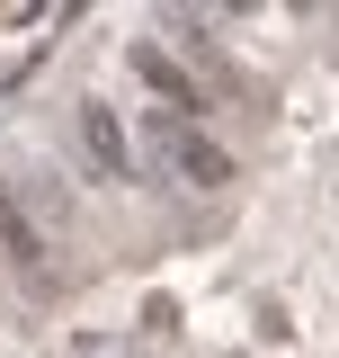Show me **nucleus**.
<instances>
[{
	"label": "nucleus",
	"instance_id": "nucleus-1",
	"mask_svg": "<svg viewBox=\"0 0 339 358\" xmlns=\"http://www.w3.org/2000/svg\"><path fill=\"white\" fill-rule=\"evenodd\" d=\"M152 152H161L170 171L188 179V188H223V179H232V152H223V143H206V134L197 126H179V117H152Z\"/></svg>",
	"mask_w": 339,
	"mask_h": 358
},
{
	"label": "nucleus",
	"instance_id": "nucleus-2",
	"mask_svg": "<svg viewBox=\"0 0 339 358\" xmlns=\"http://www.w3.org/2000/svg\"><path fill=\"white\" fill-rule=\"evenodd\" d=\"M72 126H81L89 179H107V188H116V179H134V143H126V126H116V108H107V99H81V117H72Z\"/></svg>",
	"mask_w": 339,
	"mask_h": 358
},
{
	"label": "nucleus",
	"instance_id": "nucleus-3",
	"mask_svg": "<svg viewBox=\"0 0 339 358\" xmlns=\"http://www.w3.org/2000/svg\"><path fill=\"white\" fill-rule=\"evenodd\" d=\"M0 268H18L27 287H45V278H54V260H45V233H36V215H27V206H18L9 188H0Z\"/></svg>",
	"mask_w": 339,
	"mask_h": 358
},
{
	"label": "nucleus",
	"instance_id": "nucleus-4",
	"mask_svg": "<svg viewBox=\"0 0 339 358\" xmlns=\"http://www.w3.org/2000/svg\"><path fill=\"white\" fill-rule=\"evenodd\" d=\"M126 63H134V81H143V90H161V99H170V117H179V126H188V117H197V108H206V90L188 81V72H179V63H170L161 45H134Z\"/></svg>",
	"mask_w": 339,
	"mask_h": 358
}]
</instances>
